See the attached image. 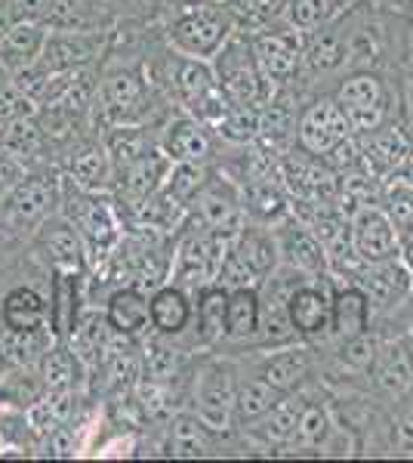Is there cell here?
Here are the masks:
<instances>
[{"instance_id":"obj_1","label":"cell","mask_w":413,"mask_h":463,"mask_svg":"<svg viewBox=\"0 0 413 463\" xmlns=\"http://www.w3.org/2000/svg\"><path fill=\"white\" fill-rule=\"evenodd\" d=\"M216 74V84L222 87V93L231 102H247V106H266L272 96V84L266 80V74L259 71V62L253 56V41L238 32H231L229 41L222 43V50L210 59Z\"/></svg>"},{"instance_id":"obj_2","label":"cell","mask_w":413,"mask_h":463,"mask_svg":"<svg viewBox=\"0 0 413 463\" xmlns=\"http://www.w3.org/2000/svg\"><path fill=\"white\" fill-rule=\"evenodd\" d=\"M59 201H62V216L84 238L89 260H105L121 244V222L115 216V207L99 198V192H84L74 185L65 189Z\"/></svg>"},{"instance_id":"obj_3","label":"cell","mask_w":413,"mask_h":463,"mask_svg":"<svg viewBox=\"0 0 413 463\" xmlns=\"http://www.w3.org/2000/svg\"><path fill=\"white\" fill-rule=\"evenodd\" d=\"M235 32V19L229 10L220 6H198L183 16L173 19L170 25V43L179 56L192 59H213L222 50V43L229 41Z\"/></svg>"},{"instance_id":"obj_4","label":"cell","mask_w":413,"mask_h":463,"mask_svg":"<svg viewBox=\"0 0 413 463\" xmlns=\"http://www.w3.org/2000/svg\"><path fill=\"white\" fill-rule=\"evenodd\" d=\"M231 244L235 238L229 235H220L213 229H201V232H192L183 244H179L176 257H173V285L179 288H204V285H213L216 281V272H220L222 260L229 257Z\"/></svg>"},{"instance_id":"obj_5","label":"cell","mask_w":413,"mask_h":463,"mask_svg":"<svg viewBox=\"0 0 413 463\" xmlns=\"http://www.w3.org/2000/svg\"><path fill=\"white\" fill-rule=\"evenodd\" d=\"M235 371L229 362H207L194 377V414L213 432H225L235 423Z\"/></svg>"},{"instance_id":"obj_6","label":"cell","mask_w":413,"mask_h":463,"mask_svg":"<svg viewBox=\"0 0 413 463\" xmlns=\"http://www.w3.org/2000/svg\"><path fill=\"white\" fill-rule=\"evenodd\" d=\"M349 118L352 133H367L389 121V93L386 84L371 71H355L343 80L333 96Z\"/></svg>"},{"instance_id":"obj_7","label":"cell","mask_w":413,"mask_h":463,"mask_svg":"<svg viewBox=\"0 0 413 463\" xmlns=\"http://www.w3.org/2000/svg\"><path fill=\"white\" fill-rule=\"evenodd\" d=\"M148 102V90L145 78L133 69H117L111 74H105L102 84L96 87V115H102L111 127L133 124L136 118L145 111Z\"/></svg>"},{"instance_id":"obj_8","label":"cell","mask_w":413,"mask_h":463,"mask_svg":"<svg viewBox=\"0 0 413 463\" xmlns=\"http://www.w3.org/2000/svg\"><path fill=\"white\" fill-rule=\"evenodd\" d=\"M352 285L364 290L371 300V309H395V306L408 303L413 294V269L401 257L382 260V263H364L352 275Z\"/></svg>"},{"instance_id":"obj_9","label":"cell","mask_w":413,"mask_h":463,"mask_svg":"<svg viewBox=\"0 0 413 463\" xmlns=\"http://www.w3.org/2000/svg\"><path fill=\"white\" fill-rule=\"evenodd\" d=\"M309 275L296 272L290 266H277L272 275L259 281L262 288H257L259 294V331H266L268 343H287L290 337H296L290 327V316H287V303L293 288L299 285Z\"/></svg>"},{"instance_id":"obj_10","label":"cell","mask_w":413,"mask_h":463,"mask_svg":"<svg viewBox=\"0 0 413 463\" xmlns=\"http://www.w3.org/2000/svg\"><path fill=\"white\" fill-rule=\"evenodd\" d=\"M59 185L56 179L47 174H25V179L10 192L4 201L6 222L13 229H34L52 213V207L59 204Z\"/></svg>"},{"instance_id":"obj_11","label":"cell","mask_w":413,"mask_h":463,"mask_svg":"<svg viewBox=\"0 0 413 463\" xmlns=\"http://www.w3.org/2000/svg\"><path fill=\"white\" fill-rule=\"evenodd\" d=\"M345 137H352V127L336 99L312 102L296 121V139L305 155H318L321 158Z\"/></svg>"},{"instance_id":"obj_12","label":"cell","mask_w":413,"mask_h":463,"mask_svg":"<svg viewBox=\"0 0 413 463\" xmlns=\"http://www.w3.org/2000/svg\"><path fill=\"white\" fill-rule=\"evenodd\" d=\"M352 244L361 263H382L398 257V235L380 204H367L349 216Z\"/></svg>"},{"instance_id":"obj_13","label":"cell","mask_w":413,"mask_h":463,"mask_svg":"<svg viewBox=\"0 0 413 463\" xmlns=\"http://www.w3.org/2000/svg\"><path fill=\"white\" fill-rule=\"evenodd\" d=\"M275 238H277V250H281V263L296 269L303 275H321L327 272V253L324 244L318 241V235L299 222L296 216H284L281 222H275Z\"/></svg>"},{"instance_id":"obj_14","label":"cell","mask_w":413,"mask_h":463,"mask_svg":"<svg viewBox=\"0 0 413 463\" xmlns=\"http://www.w3.org/2000/svg\"><path fill=\"white\" fill-rule=\"evenodd\" d=\"M358 137V146H361V158H364V167L371 170L373 176L380 179H389V176H398L408 170L410 164V155L413 148L408 143L398 127H373L367 133H355Z\"/></svg>"},{"instance_id":"obj_15","label":"cell","mask_w":413,"mask_h":463,"mask_svg":"<svg viewBox=\"0 0 413 463\" xmlns=\"http://www.w3.org/2000/svg\"><path fill=\"white\" fill-rule=\"evenodd\" d=\"M253 41V56L259 62V71L266 74L268 84L284 87L287 80H293V74L303 65V41L299 32H268L257 34Z\"/></svg>"},{"instance_id":"obj_16","label":"cell","mask_w":413,"mask_h":463,"mask_svg":"<svg viewBox=\"0 0 413 463\" xmlns=\"http://www.w3.org/2000/svg\"><path fill=\"white\" fill-rule=\"evenodd\" d=\"M330 297H333V290L321 285V281L303 279L293 288L287 316L296 337H321V334H330Z\"/></svg>"},{"instance_id":"obj_17","label":"cell","mask_w":413,"mask_h":463,"mask_svg":"<svg viewBox=\"0 0 413 463\" xmlns=\"http://www.w3.org/2000/svg\"><path fill=\"white\" fill-rule=\"evenodd\" d=\"M102 53V34L96 32H47L41 50V62L50 71L87 69Z\"/></svg>"},{"instance_id":"obj_18","label":"cell","mask_w":413,"mask_h":463,"mask_svg":"<svg viewBox=\"0 0 413 463\" xmlns=\"http://www.w3.org/2000/svg\"><path fill=\"white\" fill-rule=\"evenodd\" d=\"M37 244H41V250L47 253L50 263L65 275H80L89 263L84 238H80V232L74 229L65 216L43 220L41 235H37Z\"/></svg>"},{"instance_id":"obj_19","label":"cell","mask_w":413,"mask_h":463,"mask_svg":"<svg viewBox=\"0 0 413 463\" xmlns=\"http://www.w3.org/2000/svg\"><path fill=\"white\" fill-rule=\"evenodd\" d=\"M371 374L386 395H404L413 390V334L380 343Z\"/></svg>"},{"instance_id":"obj_20","label":"cell","mask_w":413,"mask_h":463,"mask_svg":"<svg viewBox=\"0 0 413 463\" xmlns=\"http://www.w3.org/2000/svg\"><path fill=\"white\" fill-rule=\"evenodd\" d=\"M194 201H198L201 226L220 232V235H229V238H235L238 232L244 229L247 213L241 204V192L231 189V185H225V183L204 185Z\"/></svg>"},{"instance_id":"obj_21","label":"cell","mask_w":413,"mask_h":463,"mask_svg":"<svg viewBox=\"0 0 413 463\" xmlns=\"http://www.w3.org/2000/svg\"><path fill=\"white\" fill-rule=\"evenodd\" d=\"M170 167H173V161L164 148H148V152L133 161L130 167L117 170L115 174L117 189H121V195L130 201V204H139V201L152 198L155 192L164 189Z\"/></svg>"},{"instance_id":"obj_22","label":"cell","mask_w":413,"mask_h":463,"mask_svg":"<svg viewBox=\"0 0 413 463\" xmlns=\"http://www.w3.org/2000/svg\"><path fill=\"white\" fill-rule=\"evenodd\" d=\"M50 28L43 22L34 19H16L6 34L0 37V69L6 71H16L22 65L37 62L43 50V41H47Z\"/></svg>"},{"instance_id":"obj_23","label":"cell","mask_w":413,"mask_h":463,"mask_svg":"<svg viewBox=\"0 0 413 463\" xmlns=\"http://www.w3.org/2000/svg\"><path fill=\"white\" fill-rule=\"evenodd\" d=\"M235 253L253 269V275L262 281L266 275H272L281 266V250H277V238L272 226L262 222H244V229L235 235Z\"/></svg>"},{"instance_id":"obj_24","label":"cell","mask_w":413,"mask_h":463,"mask_svg":"<svg viewBox=\"0 0 413 463\" xmlns=\"http://www.w3.org/2000/svg\"><path fill=\"white\" fill-rule=\"evenodd\" d=\"M371 300L358 285L336 288L333 297H330V334L345 340L371 331Z\"/></svg>"},{"instance_id":"obj_25","label":"cell","mask_w":413,"mask_h":463,"mask_svg":"<svg viewBox=\"0 0 413 463\" xmlns=\"http://www.w3.org/2000/svg\"><path fill=\"white\" fill-rule=\"evenodd\" d=\"M192 316V300L179 285L155 288V294L148 297V318H152V327L161 337H179L189 327Z\"/></svg>"},{"instance_id":"obj_26","label":"cell","mask_w":413,"mask_h":463,"mask_svg":"<svg viewBox=\"0 0 413 463\" xmlns=\"http://www.w3.org/2000/svg\"><path fill=\"white\" fill-rule=\"evenodd\" d=\"M105 321L115 334H124V337H139L152 318H148V297L142 294L139 288H121L108 297V306H105Z\"/></svg>"},{"instance_id":"obj_27","label":"cell","mask_w":413,"mask_h":463,"mask_svg":"<svg viewBox=\"0 0 413 463\" xmlns=\"http://www.w3.org/2000/svg\"><path fill=\"white\" fill-rule=\"evenodd\" d=\"M164 152L173 164H204L210 158V137L207 127L194 118H179L164 133Z\"/></svg>"},{"instance_id":"obj_28","label":"cell","mask_w":413,"mask_h":463,"mask_svg":"<svg viewBox=\"0 0 413 463\" xmlns=\"http://www.w3.org/2000/svg\"><path fill=\"white\" fill-rule=\"evenodd\" d=\"M50 346H52L50 327H32V331L0 327V358L6 364H13V368H34Z\"/></svg>"},{"instance_id":"obj_29","label":"cell","mask_w":413,"mask_h":463,"mask_svg":"<svg viewBox=\"0 0 413 463\" xmlns=\"http://www.w3.org/2000/svg\"><path fill=\"white\" fill-rule=\"evenodd\" d=\"M213 451H216V432L198 414L173 417L167 454H173V458H210Z\"/></svg>"},{"instance_id":"obj_30","label":"cell","mask_w":413,"mask_h":463,"mask_svg":"<svg viewBox=\"0 0 413 463\" xmlns=\"http://www.w3.org/2000/svg\"><path fill=\"white\" fill-rule=\"evenodd\" d=\"M241 204L244 213L253 222H262V226H275L284 216H290L287 195L272 179H247V185L241 189Z\"/></svg>"},{"instance_id":"obj_31","label":"cell","mask_w":413,"mask_h":463,"mask_svg":"<svg viewBox=\"0 0 413 463\" xmlns=\"http://www.w3.org/2000/svg\"><path fill=\"white\" fill-rule=\"evenodd\" d=\"M115 179V167L102 143L80 146L69 161V183L84 192H102Z\"/></svg>"},{"instance_id":"obj_32","label":"cell","mask_w":413,"mask_h":463,"mask_svg":"<svg viewBox=\"0 0 413 463\" xmlns=\"http://www.w3.org/2000/svg\"><path fill=\"white\" fill-rule=\"evenodd\" d=\"M303 62L309 65L312 71H336L343 69L345 62H349V41L336 32V28L321 25L314 28L309 41L303 43Z\"/></svg>"},{"instance_id":"obj_33","label":"cell","mask_w":413,"mask_h":463,"mask_svg":"<svg viewBox=\"0 0 413 463\" xmlns=\"http://www.w3.org/2000/svg\"><path fill=\"white\" fill-rule=\"evenodd\" d=\"M47 318L50 306L34 288H16L4 297V327L32 331V327H47Z\"/></svg>"},{"instance_id":"obj_34","label":"cell","mask_w":413,"mask_h":463,"mask_svg":"<svg viewBox=\"0 0 413 463\" xmlns=\"http://www.w3.org/2000/svg\"><path fill=\"white\" fill-rule=\"evenodd\" d=\"M108 340H111L108 321H105V316H96V312L74 318V325H71V331H69L71 353L78 355L84 364H99L105 346H108Z\"/></svg>"},{"instance_id":"obj_35","label":"cell","mask_w":413,"mask_h":463,"mask_svg":"<svg viewBox=\"0 0 413 463\" xmlns=\"http://www.w3.org/2000/svg\"><path fill=\"white\" fill-rule=\"evenodd\" d=\"M259 334V294L257 288L229 290V309H225V337L250 340Z\"/></svg>"},{"instance_id":"obj_36","label":"cell","mask_w":413,"mask_h":463,"mask_svg":"<svg viewBox=\"0 0 413 463\" xmlns=\"http://www.w3.org/2000/svg\"><path fill=\"white\" fill-rule=\"evenodd\" d=\"M281 390H275L272 383H266L262 377L257 380H244L238 383V392H235V423L238 427H253L259 423L262 417L272 411V405L281 399Z\"/></svg>"},{"instance_id":"obj_37","label":"cell","mask_w":413,"mask_h":463,"mask_svg":"<svg viewBox=\"0 0 413 463\" xmlns=\"http://www.w3.org/2000/svg\"><path fill=\"white\" fill-rule=\"evenodd\" d=\"M303 405L305 399L303 395H290L284 392L281 399L275 402L272 411L259 420V436L272 445H287L293 442L296 436V423H299V414H303Z\"/></svg>"},{"instance_id":"obj_38","label":"cell","mask_w":413,"mask_h":463,"mask_svg":"<svg viewBox=\"0 0 413 463\" xmlns=\"http://www.w3.org/2000/svg\"><path fill=\"white\" fill-rule=\"evenodd\" d=\"M225 309H229V290L220 285H204L198 290V340L213 346L225 337Z\"/></svg>"},{"instance_id":"obj_39","label":"cell","mask_w":413,"mask_h":463,"mask_svg":"<svg viewBox=\"0 0 413 463\" xmlns=\"http://www.w3.org/2000/svg\"><path fill=\"white\" fill-rule=\"evenodd\" d=\"M380 207L386 211L389 222L395 226V235H404L413 226V179L408 174L382 179Z\"/></svg>"},{"instance_id":"obj_40","label":"cell","mask_w":413,"mask_h":463,"mask_svg":"<svg viewBox=\"0 0 413 463\" xmlns=\"http://www.w3.org/2000/svg\"><path fill=\"white\" fill-rule=\"evenodd\" d=\"M305 374H309V353L305 349H287V353L266 358L259 371V377L281 392H293L305 380Z\"/></svg>"},{"instance_id":"obj_41","label":"cell","mask_w":413,"mask_h":463,"mask_svg":"<svg viewBox=\"0 0 413 463\" xmlns=\"http://www.w3.org/2000/svg\"><path fill=\"white\" fill-rule=\"evenodd\" d=\"M173 84H176V93H179V99H183V106L189 109L194 99H201V96L216 84L213 65H210L207 59L179 56L176 69H173Z\"/></svg>"},{"instance_id":"obj_42","label":"cell","mask_w":413,"mask_h":463,"mask_svg":"<svg viewBox=\"0 0 413 463\" xmlns=\"http://www.w3.org/2000/svg\"><path fill=\"white\" fill-rule=\"evenodd\" d=\"M43 139H47V133H43L37 115H22L16 121L0 127V148H6V152L22 161L34 158L43 148Z\"/></svg>"},{"instance_id":"obj_43","label":"cell","mask_w":413,"mask_h":463,"mask_svg":"<svg viewBox=\"0 0 413 463\" xmlns=\"http://www.w3.org/2000/svg\"><path fill=\"white\" fill-rule=\"evenodd\" d=\"M80 358L71 353V346H50L43 358L37 362L41 380L47 390H74L80 377Z\"/></svg>"},{"instance_id":"obj_44","label":"cell","mask_w":413,"mask_h":463,"mask_svg":"<svg viewBox=\"0 0 413 463\" xmlns=\"http://www.w3.org/2000/svg\"><path fill=\"white\" fill-rule=\"evenodd\" d=\"M336 10H340V0H287L284 16H287V25L293 32L305 34L327 25L336 16Z\"/></svg>"},{"instance_id":"obj_45","label":"cell","mask_w":413,"mask_h":463,"mask_svg":"<svg viewBox=\"0 0 413 463\" xmlns=\"http://www.w3.org/2000/svg\"><path fill=\"white\" fill-rule=\"evenodd\" d=\"M231 143H253L262 130V106H247V102H231L225 111L222 124L216 127Z\"/></svg>"},{"instance_id":"obj_46","label":"cell","mask_w":413,"mask_h":463,"mask_svg":"<svg viewBox=\"0 0 413 463\" xmlns=\"http://www.w3.org/2000/svg\"><path fill=\"white\" fill-rule=\"evenodd\" d=\"M105 152H108L111 167H115V174H117V170L130 167L133 161L142 158V155L148 152V146H145V137H142L136 127L121 124V127H111L108 143H105Z\"/></svg>"},{"instance_id":"obj_47","label":"cell","mask_w":413,"mask_h":463,"mask_svg":"<svg viewBox=\"0 0 413 463\" xmlns=\"http://www.w3.org/2000/svg\"><path fill=\"white\" fill-rule=\"evenodd\" d=\"M201 189H204V167L201 164H173L161 192L170 201H176L179 207H185L189 201L198 198Z\"/></svg>"},{"instance_id":"obj_48","label":"cell","mask_w":413,"mask_h":463,"mask_svg":"<svg viewBox=\"0 0 413 463\" xmlns=\"http://www.w3.org/2000/svg\"><path fill=\"white\" fill-rule=\"evenodd\" d=\"M330 436H333L330 411L324 405H318V402H314V405H303V414H299L293 442H299L303 448H324Z\"/></svg>"},{"instance_id":"obj_49","label":"cell","mask_w":413,"mask_h":463,"mask_svg":"<svg viewBox=\"0 0 413 463\" xmlns=\"http://www.w3.org/2000/svg\"><path fill=\"white\" fill-rule=\"evenodd\" d=\"M43 392H47L43 380L28 374V368H16V374H10L6 377V383L0 386V399L10 402V405H22V408L34 405Z\"/></svg>"},{"instance_id":"obj_50","label":"cell","mask_w":413,"mask_h":463,"mask_svg":"<svg viewBox=\"0 0 413 463\" xmlns=\"http://www.w3.org/2000/svg\"><path fill=\"white\" fill-rule=\"evenodd\" d=\"M377 349H380V340L371 337V331L364 334H355V337H345L343 346H340V358L343 364L355 371H371L373 358H377Z\"/></svg>"},{"instance_id":"obj_51","label":"cell","mask_w":413,"mask_h":463,"mask_svg":"<svg viewBox=\"0 0 413 463\" xmlns=\"http://www.w3.org/2000/svg\"><path fill=\"white\" fill-rule=\"evenodd\" d=\"M213 285H220L225 290H241V288H259V279L253 275V269L247 266L241 257H238L235 248H231L229 257L222 260L220 272H216Z\"/></svg>"},{"instance_id":"obj_52","label":"cell","mask_w":413,"mask_h":463,"mask_svg":"<svg viewBox=\"0 0 413 463\" xmlns=\"http://www.w3.org/2000/svg\"><path fill=\"white\" fill-rule=\"evenodd\" d=\"M324 164L330 170H333L336 176L340 174H349V170H361L364 167V158H361V146H358V137L352 133V137L340 139L333 148H330L327 155H321Z\"/></svg>"},{"instance_id":"obj_53","label":"cell","mask_w":413,"mask_h":463,"mask_svg":"<svg viewBox=\"0 0 413 463\" xmlns=\"http://www.w3.org/2000/svg\"><path fill=\"white\" fill-rule=\"evenodd\" d=\"M225 10H229L231 16L247 19V22H268L287 10V0H229Z\"/></svg>"},{"instance_id":"obj_54","label":"cell","mask_w":413,"mask_h":463,"mask_svg":"<svg viewBox=\"0 0 413 463\" xmlns=\"http://www.w3.org/2000/svg\"><path fill=\"white\" fill-rule=\"evenodd\" d=\"M22 115H37V106L22 90L13 87V80H0V127Z\"/></svg>"},{"instance_id":"obj_55","label":"cell","mask_w":413,"mask_h":463,"mask_svg":"<svg viewBox=\"0 0 413 463\" xmlns=\"http://www.w3.org/2000/svg\"><path fill=\"white\" fill-rule=\"evenodd\" d=\"M25 161L16 158V155H10L6 148H0V198H6L13 189L25 179Z\"/></svg>"},{"instance_id":"obj_56","label":"cell","mask_w":413,"mask_h":463,"mask_svg":"<svg viewBox=\"0 0 413 463\" xmlns=\"http://www.w3.org/2000/svg\"><path fill=\"white\" fill-rule=\"evenodd\" d=\"M43 454H50V458H71V454H78V442H74V432L69 423H62V427L50 430L43 436Z\"/></svg>"},{"instance_id":"obj_57","label":"cell","mask_w":413,"mask_h":463,"mask_svg":"<svg viewBox=\"0 0 413 463\" xmlns=\"http://www.w3.org/2000/svg\"><path fill=\"white\" fill-rule=\"evenodd\" d=\"M395 454L413 458V408L404 411L395 423Z\"/></svg>"},{"instance_id":"obj_58","label":"cell","mask_w":413,"mask_h":463,"mask_svg":"<svg viewBox=\"0 0 413 463\" xmlns=\"http://www.w3.org/2000/svg\"><path fill=\"white\" fill-rule=\"evenodd\" d=\"M52 0H13V13L16 19H34V22H43L47 16Z\"/></svg>"},{"instance_id":"obj_59","label":"cell","mask_w":413,"mask_h":463,"mask_svg":"<svg viewBox=\"0 0 413 463\" xmlns=\"http://www.w3.org/2000/svg\"><path fill=\"white\" fill-rule=\"evenodd\" d=\"M398 257L413 269V226L404 235H398Z\"/></svg>"},{"instance_id":"obj_60","label":"cell","mask_w":413,"mask_h":463,"mask_svg":"<svg viewBox=\"0 0 413 463\" xmlns=\"http://www.w3.org/2000/svg\"><path fill=\"white\" fill-rule=\"evenodd\" d=\"M386 4L398 6V10H413V0H386Z\"/></svg>"},{"instance_id":"obj_61","label":"cell","mask_w":413,"mask_h":463,"mask_svg":"<svg viewBox=\"0 0 413 463\" xmlns=\"http://www.w3.org/2000/svg\"><path fill=\"white\" fill-rule=\"evenodd\" d=\"M408 102H410V111H413V71H410V80H408Z\"/></svg>"},{"instance_id":"obj_62","label":"cell","mask_w":413,"mask_h":463,"mask_svg":"<svg viewBox=\"0 0 413 463\" xmlns=\"http://www.w3.org/2000/svg\"><path fill=\"white\" fill-rule=\"evenodd\" d=\"M404 174H408V176L413 179V155H410V164H408V170H404Z\"/></svg>"},{"instance_id":"obj_63","label":"cell","mask_w":413,"mask_h":463,"mask_svg":"<svg viewBox=\"0 0 413 463\" xmlns=\"http://www.w3.org/2000/svg\"><path fill=\"white\" fill-rule=\"evenodd\" d=\"M0 325H4V300H0Z\"/></svg>"}]
</instances>
